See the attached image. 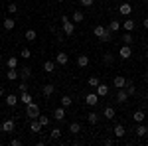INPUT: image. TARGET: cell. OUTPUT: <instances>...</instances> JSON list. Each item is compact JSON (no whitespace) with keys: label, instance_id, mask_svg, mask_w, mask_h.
<instances>
[{"label":"cell","instance_id":"6da1fadb","mask_svg":"<svg viewBox=\"0 0 148 146\" xmlns=\"http://www.w3.org/2000/svg\"><path fill=\"white\" fill-rule=\"evenodd\" d=\"M93 34L97 36L101 42H111V30H109V28H105V26H101V24L93 28Z\"/></svg>","mask_w":148,"mask_h":146},{"label":"cell","instance_id":"7a4b0ae2","mask_svg":"<svg viewBox=\"0 0 148 146\" xmlns=\"http://www.w3.org/2000/svg\"><path fill=\"white\" fill-rule=\"evenodd\" d=\"M61 28H63V34L69 36V38L75 34V22L69 20L67 16H61Z\"/></svg>","mask_w":148,"mask_h":146},{"label":"cell","instance_id":"3957f363","mask_svg":"<svg viewBox=\"0 0 148 146\" xmlns=\"http://www.w3.org/2000/svg\"><path fill=\"white\" fill-rule=\"evenodd\" d=\"M26 117H28V119H32V121H34V119H38V117H40V105H38V103H30V105H26Z\"/></svg>","mask_w":148,"mask_h":146},{"label":"cell","instance_id":"277c9868","mask_svg":"<svg viewBox=\"0 0 148 146\" xmlns=\"http://www.w3.org/2000/svg\"><path fill=\"white\" fill-rule=\"evenodd\" d=\"M101 101V97L97 95V93H89V95H85V103L89 105V107H97Z\"/></svg>","mask_w":148,"mask_h":146},{"label":"cell","instance_id":"5b68a950","mask_svg":"<svg viewBox=\"0 0 148 146\" xmlns=\"http://www.w3.org/2000/svg\"><path fill=\"white\" fill-rule=\"evenodd\" d=\"M130 56H132V45H123L119 49V57L121 59H130Z\"/></svg>","mask_w":148,"mask_h":146},{"label":"cell","instance_id":"8992f818","mask_svg":"<svg viewBox=\"0 0 148 146\" xmlns=\"http://www.w3.org/2000/svg\"><path fill=\"white\" fill-rule=\"evenodd\" d=\"M14 128H16V124H14V121L12 119H6L4 123H2V132H14Z\"/></svg>","mask_w":148,"mask_h":146},{"label":"cell","instance_id":"52a82bcc","mask_svg":"<svg viewBox=\"0 0 148 146\" xmlns=\"http://www.w3.org/2000/svg\"><path fill=\"white\" fill-rule=\"evenodd\" d=\"M113 85L116 87V89H125V87H126V79L123 77V75H114Z\"/></svg>","mask_w":148,"mask_h":146},{"label":"cell","instance_id":"ba28073f","mask_svg":"<svg viewBox=\"0 0 148 146\" xmlns=\"http://www.w3.org/2000/svg\"><path fill=\"white\" fill-rule=\"evenodd\" d=\"M67 61H69V56L65 53V51H59L56 56V63L57 65H67Z\"/></svg>","mask_w":148,"mask_h":146},{"label":"cell","instance_id":"9c48e42d","mask_svg":"<svg viewBox=\"0 0 148 146\" xmlns=\"http://www.w3.org/2000/svg\"><path fill=\"white\" fill-rule=\"evenodd\" d=\"M42 93H44V97H51V95L56 93V85H53V83H46V85L42 87Z\"/></svg>","mask_w":148,"mask_h":146},{"label":"cell","instance_id":"30bf717a","mask_svg":"<svg viewBox=\"0 0 148 146\" xmlns=\"http://www.w3.org/2000/svg\"><path fill=\"white\" fill-rule=\"evenodd\" d=\"M95 93H97L99 97H107V95H109V85H103V83H99V85L95 87Z\"/></svg>","mask_w":148,"mask_h":146},{"label":"cell","instance_id":"8fae6325","mask_svg":"<svg viewBox=\"0 0 148 146\" xmlns=\"http://www.w3.org/2000/svg\"><path fill=\"white\" fill-rule=\"evenodd\" d=\"M77 65H79V67H87V65H89V56H87V53H79V56H77Z\"/></svg>","mask_w":148,"mask_h":146},{"label":"cell","instance_id":"7c38bea8","mask_svg":"<svg viewBox=\"0 0 148 146\" xmlns=\"http://www.w3.org/2000/svg\"><path fill=\"white\" fill-rule=\"evenodd\" d=\"M119 12H121L123 16H130V12H132V6H130L128 2H123V4L119 6Z\"/></svg>","mask_w":148,"mask_h":146},{"label":"cell","instance_id":"4fadbf2b","mask_svg":"<svg viewBox=\"0 0 148 146\" xmlns=\"http://www.w3.org/2000/svg\"><path fill=\"white\" fill-rule=\"evenodd\" d=\"M53 119L61 123V121L65 119V107H59V109H56V111H53Z\"/></svg>","mask_w":148,"mask_h":146},{"label":"cell","instance_id":"5bb4252c","mask_svg":"<svg viewBox=\"0 0 148 146\" xmlns=\"http://www.w3.org/2000/svg\"><path fill=\"white\" fill-rule=\"evenodd\" d=\"M42 128H44V126H42V123H40L38 119H34V121H32V124H30V130H32V132H36V134H40V132H42Z\"/></svg>","mask_w":148,"mask_h":146},{"label":"cell","instance_id":"9a60e30c","mask_svg":"<svg viewBox=\"0 0 148 146\" xmlns=\"http://www.w3.org/2000/svg\"><path fill=\"white\" fill-rule=\"evenodd\" d=\"M113 132H114V136H116V138H123V136L126 134V130H125V126H123V124H114Z\"/></svg>","mask_w":148,"mask_h":146},{"label":"cell","instance_id":"2e32d148","mask_svg":"<svg viewBox=\"0 0 148 146\" xmlns=\"http://www.w3.org/2000/svg\"><path fill=\"white\" fill-rule=\"evenodd\" d=\"M99 119H101V114H99V112H95V111H91L89 114H87L89 124H97V123H99Z\"/></svg>","mask_w":148,"mask_h":146},{"label":"cell","instance_id":"e0dca14e","mask_svg":"<svg viewBox=\"0 0 148 146\" xmlns=\"http://www.w3.org/2000/svg\"><path fill=\"white\" fill-rule=\"evenodd\" d=\"M148 134V126L146 124H142V123H138V126H136V136H140V138H142V136H146Z\"/></svg>","mask_w":148,"mask_h":146},{"label":"cell","instance_id":"ac0fdd59","mask_svg":"<svg viewBox=\"0 0 148 146\" xmlns=\"http://www.w3.org/2000/svg\"><path fill=\"white\" fill-rule=\"evenodd\" d=\"M123 28H125L126 32H132V30L136 28V22H134L132 18H128V20H125V24H123Z\"/></svg>","mask_w":148,"mask_h":146},{"label":"cell","instance_id":"d6986e66","mask_svg":"<svg viewBox=\"0 0 148 146\" xmlns=\"http://www.w3.org/2000/svg\"><path fill=\"white\" fill-rule=\"evenodd\" d=\"M18 101H20V99H18V97H16V95H6V105H8V107H16V105H18Z\"/></svg>","mask_w":148,"mask_h":146},{"label":"cell","instance_id":"ffe728a7","mask_svg":"<svg viewBox=\"0 0 148 146\" xmlns=\"http://www.w3.org/2000/svg\"><path fill=\"white\" fill-rule=\"evenodd\" d=\"M103 117H105L107 121H113V119H114V109H113V107H107V109L103 111Z\"/></svg>","mask_w":148,"mask_h":146},{"label":"cell","instance_id":"44dd1931","mask_svg":"<svg viewBox=\"0 0 148 146\" xmlns=\"http://www.w3.org/2000/svg\"><path fill=\"white\" fill-rule=\"evenodd\" d=\"M6 67H8V69H16V67H18V57H16V56L8 57V61H6Z\"/></svg>","mask_w":148,"mask_h":146},{"label":"cell","instance_id":"7402d4cb","mask_svg":"<svg viewBox=\"0 0 148 146\" xmlns=\"http://www.w3.org/2000/svg\"><path fill=\"white\" fill-rule=\"evenodd\" d=\"M44 71H46V73H53V71H56V63H53L51 59H47L46 63H44Z\"/></svg>","mask_w":148,"mask_h":146},{"label":"cell","instance_id":"603a6c76","mask_svg":"<svg viewBox=\"0 0 148 146\" xmlns=\"http://www.w3.org/2000/svg\"><path fill=\"white\" fill-rule=\"evenodd\" d=\"M18 77H20V73H18L16 69H8V71H6V79H8V81H16Z\"/></svg>","mask_w":148,"mask_h":146},{"label":"cell","instance_id":"cb8c5ba5","mask_svg":"<svg viewBox=\"0 0 148 146\" xmlns=\"http://www.w3.org/2000/svg\"><path fill=\"white\" fill-rule=\"evenodd\" d=\"M126 99H128V93L119 89V93H116V103H126Z\"/></svg>","mask_w":148,"mask_h":146},{"label":"cell","instance_id":"d4e9b609","mask_svg":"<svg viewBox=\"0 0 148 146\" xmlns=\"http://www.w3.org/2000/svg\"><path fill=\"white\" fill-rule=\"evenodd\" d=\"M20 77H22L24 81H28V79L32 77V67H22V71H20Z\"/></svg>","mask_w":148,"mask_h":146},{"label":"cell","instance_id":"484cf974","mask_svg":"<svg viewBox=\"0 0 148 146\" xmlns=\"http://www.w3.org/2000/svg\"><path fill=\"white\" fill-rule=\"evenodd\" d=\"M24 38H26V40H28V42H36V38H38V32H36V30H32V28H30V30H28V32H26V36H24Z\"/></svg>","mask_w":148,"mask_h":146},{"label":"cell","instance_id":"4316f807","mask_svg":"<svg viewBox=\"0 0 148 146\" xmlns=\"http://www.w3.org/2000/svg\"><path fill=\"white\" fill-rule=\"evenodd\" d=\"M69 132H71V134H79L81 132V124L79 123H71L69 124Z\"/></svg>","mask_w":148,"mask_h":146},{"label":"cell","instance_id":"83f0119b","mask_svg":"<svg viewBox=\"0 0 148 146\" xmlns=\"http://www.w3.org/2000/svg\"><path fill=\"white\" fill-rule=\"evenodd\" d=\"M71 20H73V22H83V20H85V14H83L81 10H75V12H73V18H71Z\"/></svg>","mask_w":148,"mask_h":146},{"label":"cell","instance_id":"f1b7e54d","mask_svg":"<svg viewBox=\"0 0 148 146\" xmlns=\"http://www.w3.org/2000/svg\"><path fill=\"white\" fill-rule=\"evenodd\" d=\"M20 101H22L24 105H30V103L34 101V99H32V95H30L28 91H24V93H22V97H20Z\"/></svg>","mask_w":148,"mask_h":146},{"label":"cell","instance_id":"f546056e","mask_svg":"<svg viewBox=\"0 0 148 146\" xmlns=\"http://www.w3.org/2000/svg\"><path fill=\"white\" fill-rule=\"evenodd\" d=\"M14 26H16V20H12V18H6L4 20V30L10 32V30H14Z\"/></svg>","mask_w":148,"mask_h":146},{"label":"cell","instance_id":"4dcf8cb0","mask_svg":"<svg viewBox=\"0 0 148 146\" xmlns=\"http://www.w3.org/2000/svg\"><path fill=\"white\" fill-rule=\"evenodd\" d=\"M132 42H134L132 34H130V32H126V34L123 36V44H125V45H132Z\"/></svg>","mask_w":148,"mask_h":146},{"label":"cell","instance_id":"1f68e13d","mask_svg":"<svg viewBox=\"0 0 148 146\" xmlns=\"http://www.w3.org/2000/svg\"><path fill=\"white\" fill-rule=\"evenodd\" d=\"M144 117H146V114H144L142 111H136L134 114H132V121H134V123H142V121H144Z\"/></svg>","mask_w":148,"mask_h":146},{"label":"cell","instance_id":"d6a6232c","mask_svg":"<svg viewBox=\"0 0 148 146\" xmlns=\"http://www.w3.org/2000/svg\"><path fill=\"white\" fill-rule=\"evenodd\" d=\"M71 97H69V95H63V97H61V107H65V109H67V107H71Z\"/></svg>","mask_w":148,"mask_h":146},{"label":"cell","instance_id":"836d02e7","mask_svg":"<svg viewBox=\"0 0 148 146\" xmlns=\"http://www.w3.org/2000/svg\"><path fill=\"white\" fill-rule=\"evenodd\" d=\"M126 93H128V97H130V95H134V93H136V87H134V85H132V81H126Z\"/></svg>","mask_w":148,"mask_h":146},{"label":"cell","instance_id":"e575fe53","mask_svg":"<svg viewBox=\"0 0 148 146\" xmlns=\"http://www.w3.org/2000/svg\"><path fill=\"white\" fill-rule=\"evenodd\" d=\"M99 83H101V81H99V77H95V75L87 79V85H89V87H97Z\"/></svg>","mask_w":148,"mask_h":146},{"label":"cell","instance_id":"d590c367","mask_svg":"<svg viewBox=\"0 0 148 146\" xmlns=\"http://www.w3.org/2000/svg\"><path fill=\"white\" fill-rule=\"evenodd\" d=\"M59 136H61V128H53V130L49 132V138H51V140H57Z\"/></svg>","mask_w":148,"mask_h":146},{"label":"cell","instance_id":"8d00e7d4","mask_svg":"<svg viewBox=\"0 0 148 146\" xmlns=\"http://www.w3.org/2000/svg\"><path fill=\"white\" fill-rule=\"evenodd\" d=\"M103 61H105L107 65H111V63L114 61V56L113 53H105V56H103Z\"/></svg>","mask_w":148,"mask_h":146},{"label":"cell","instance_id":"74e56055","mask_svg":"<svg viewBox=\"0 0 148 146\" xmlns=\"http://www.w3.org/2000/svg\"><path fill=\"white\" fill-rule=\"evenodd\" d=\"M109 30H111V32H119V30H121V24L116 22V20H113V22L109 24Z\"/></svg>","mask_w":148,"mask_h":146},{"label":"cell","instance_id":"f35d334b","mask_svg":"<svg viewBox=\"0 0 148 146\" xmlns=\"http://www.w3.org/2000/svg\"><path fill=\"white\" fill-rule=\"evenodd\" d=\"M38 121L42 123V126H47V124H49V117H44V114H40V117H38Z\"/></svg>","mask_w":148,"mask_h":146},{"label":"cell","instance_id":"ab89813d","mask_svg":"<svg viewBox=\"0 0 148 146\" xmlns=\"http://www.w3.org/2000/svg\"><path fill=\"white\" fill-rule=\"evenodd\" d=\"M6 10L10 12V14H16V12H18V4H14V2H12V4L6 6Z\"/></svg>","mask_w":148,"mask_h":146},{"label":"cell","instance_id":"60d3db41","mask_svg":"<svg viewBox=\"0 0 148 146\" xmlns=\"http://www.w3.org/2000/svg\"><path fill=\"white\" fill-rule=\"evenodd\" d=\"M22 57L24 59H30V57H32V51H30L28 47H22Z\"/></svg>","mask_w":148,"mask_h":146},{"label":"cell","instance_id":"b9f144b4","mask_svg":"<svg viewBox=\"0 0 148 146\" xmlns=\"http://www.w3.org/2000/svg\"><path fill=\"white\" fill-rule=\"evenodd\" d=\"M20 144H22L20 138H12V140H10V146H20Z\"/></svg>","mask_w":148,"mask_h":146},{"label":"cell","instance_id":"7bdbcfd3","mask_svg":"<svg viewBox=\"0 0 148 146\" xmlns=\"http://www.w3.org/2000/svg\"><path fill=\"white\" fill-rule=\"evenodd\" d=\"M93 2H95V0H81L83 6H93Z\"/></svg>","mask_w":148,"mask_h":146},{"label":"cell","instance_id":"ee69618b","mask_svg":"<svg viewBox=\"0 0 148 146\" xmlns=\"http://www.w3.org/2000/svg\"><path fill=\"white\" fill-rule=\"evenodd\" d=\"M113 144H114L113 138H107V140H105V146H113Z\"/></svg>","mask_w":148,"mask_h":146},{"label":"cell","instance_id":"f6af8a7d","mask_svg":"<svg viewBox=\"0 0 148 146\" xmlns=\"http://www.w3.org/2000/svg\"><path fill=\"white\" fill-rule=\"evenodd\" d=\"M24 91H28V85H26V83H22V85H20V93H24Z\"/></svg>","mask_w":148,"mask_h":146},{"label":"cell","instance_id":"bcb514c9","mask_svg":"<svg viewBox=\"0 0 148 146\" xmlns=\"http://www.w3.org/2000/svg\"><path fill=\"white\" fill-rule=\"evenodd\" d=\"M142 26H144V28H146V30H148V16H146V18H144V20H142Z\"/></svg>","mask_w":148,"mask_h":146},{"label":"cell","instance_id":"7dc6e473","mask_svg":"<svg viewBox=\"0 0 148 146\" xmlns=\"http://www.w3.org/2000/svg\"><path fill=\"white\" fill-rule=\"evenodd\" d=\"M0 95H4V87L2 85H0Z\"/></svg>","mask_w":148,"mask_h":146},{"label":"cell","instance_id":"c3c4849f","mask_svg":"<svg viewBox=\"0 0 148 146\" xmlns=\"http://www.w3.org/2000/svg\"><path fill=\"white\" fill-rule=\"evenodd\" d=\"M56 2H65V0H56Z\"/></svg>","mask_w":148,"mask_h":146},{"label":"cell","instance_id":"681fc988","mask_svg":"<svg viewBox=\"0 0 148 146\" xmlns=\"http://www.w3.org/2000/svg\"><path fill=\"white\" fill-rule=\"evenodd\" d=\"M0 61H2V53H0Z\"/></svg>","mask_w":148,"mask_h":146},{"label":"cell","instance_id":"f907efd6","mask_svg":"<svg viewBox=\"0 0 148 146\" xmlns=\"http://www.w3.org/2000/svg\"><path fill=\"white\" fill-rule=\"evenodd\" d=\"M146 85H148V77H146Z\"/></svg>","mask_w":148,"mask_h":146},{"label":"cell","instance_id":"816d5d0a","mask_svg":"<svg viewBox=\"0 0 148 146\" xmlns=\"http://www.w3.org/2000/svg\"><path fill=\"white\" fill-rule=\"evenodd\" d=\"M146 59H148V51H146Z\"/></svg>","mask_w":148,"mask_h":146},{"label":"cell","instance_id":"f5cc1de1","mask_svg":"<svg viewBox=\"0 0 148 146\" xmlns=\"http://www.w3.org/2000/svg\"><path fill=\"white\" fill-rule=\"evenodd\" d=\"M144 2H148V0H144Z\"/></svg>","mask_w":148,"mask_h":146}]
</instances>
